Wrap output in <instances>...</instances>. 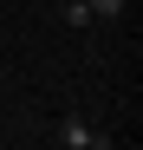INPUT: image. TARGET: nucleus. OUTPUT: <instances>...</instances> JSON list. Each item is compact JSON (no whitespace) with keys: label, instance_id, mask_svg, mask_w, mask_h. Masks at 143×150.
<instances>
[{"label":"nucleus","instance_id":"obj_2","mask_svg":"<svg viewBox=\"0 0 143 150\" xmlns=\"http://www.w3.org/2000/svg\"><path fill=\"white\" fill-rule=\"evenodd\" d=\"M59 20H65V26H78V33H85V26H98V20H91V7H85V0H65V7H59Z\"/></svg>","mask_w":143,"mask_h":150},{"label":"nucleus","instance_id":"obj_1","mask_svg":"<svg viewBox=\"0 0 143 150\" xmlns=\"http://www.w3.org/2000/svg\"><path fill=\"white\" fill-rule=\"evenodd\" d=\"M52 131H59V150H111V137H104L91 117H78V111H65Z\"/></svg>","mask_w":143,"mask_h":150},{"label":"nucleus","instance_id":"obj_3","mask_svg":"<svg viewBox=\"0 0 143 150\" xmlns=\"http://www.w3.org/2000/svg\"><path fill=\"white\" fill-rule=\"evenodd\" d=\"M85 7H91V20H117V13L130 7V0H85Z\"/></svg>","mask_w":143,"mask_h":150}]
</instances>
